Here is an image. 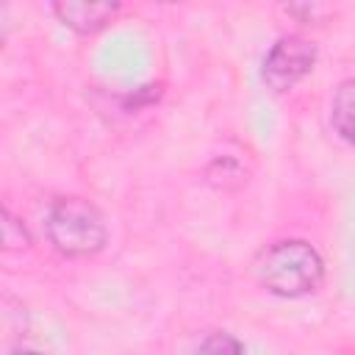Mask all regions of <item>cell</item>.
I'll return each instance as SVG.
<instances>
[{
	"label": "cell",
	"instance_id": "obj_8",
	"mask_svg": "<svg viewBox=\"0 0 355 355\" xmlns=\"http://www.w3.org/2000/svg\"><path fill=\"white\" fill-rule=\"evenodd\" d=\"M14 355H42V352H33V349H19V352H14Z\"/></svg>",
	"mask_w": 355,
	"mask_h": 355
},
{
	"label": "cell",
	"instance_id": "obj_7",
	"mask_svg": "<svg viewBox=\"0 0 355 355\" xmlns=\"http://www.w3.org/2000/svg\"><path fill=\"white\" fill-rule=\"evenodd\" d=\"M3 247L6 250H25L31 247V236L22 227L19 219L11 216V211H3Z\"/></svg>",
	"mask_w": 355,
	"mask_h": 355
},
{
	"label": "cell",
	"instance_id": "obj_5",
	"mask_svg": "<svg viewBox=\"0 0 355 355\" xmlns=\"http://www.w3.org/2000/svg\"><path fill=\"white\" fill-rule=\"evenodd\" d=\"M330 125L347 144H355V78H347L336 86L330 103Z\"/></svg>",
	"mask_w": 355,
	"mask_h": 355
},
{
	"label": "cell",
	"instance_id": "obj_4",
	"mask_svg": "<svg viewBox=\"0 0 355 355\" xmlns=\"http://www.w3.org/2000/svg\"><path fill=\"white\" fill-rule=\"evenodd\" d=\"M119 3L111 0H61L53 3V14L58 17L61 25H67L75 33H97L103 31L116 14H119Z\"/></svg>",
	"mask_w": 355,
	"mask_h": 355
},
{
	"label": "cell",
	"instance_id": "obj_6",
	"mask_svg": "<svg viewBox=\"0 0 355 355\" xmlns=\"http://www.w3.org/2000/svg\"><path fill=\"white\" fill-rule=\"evenodd\" d=\"M189 355H244V347L236 336L216 330V333H208Z\"/></svg>",
	"mask_w": 355,
	"mask_h": 355
},
{
	"label": "cell",
	"instance_id": "obj_1",
	"mask_svg": "<svg viewBox=\"0 0 355 355\" xmlns=\"http://www.w3.org/2000/svg\"><path fill=\"white\" fill-rule=\"evenodd\" d=\"M255 277L277 297H302L319 288L324 263L313 244L302 239H283L261 250L255 258Z\"/></svg>",
	"mask_w": 355,
	"mask_h": 355
},
{
	"label": "cell",
	"instance_id": "obj_3",
	"mask_svg": "<svg viewBox=\"0 0 355 355\" xmlns=\"http://www.w3.org/2000/svg\"><path fill=\"white\" fill-rule=\"evenodd\" d=\"M313 67H316V44L308 42L305 36L288 33L269 47L261 67V78L272 92H288Z\"/></svg>",
	"mask_w": 355,
	"mask_h": 355
},
{
	"label": "cell",
	"instance_id": "obj_2",
	"mask_svg": "<svg viewBox=\"0 0 355 355\" xmlns=\"http://www.w3.org/2000/svg\"><path fill=\"white\" fill-rule=\"evenodd\" d=\"M47 239L67 258H89L105 247L108 225L89 200L61 197L47 211Z\"/></svg>",
	"mask_w": 355,
	"mask_h": 355
}]
</instances>
